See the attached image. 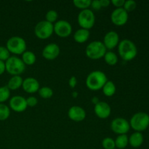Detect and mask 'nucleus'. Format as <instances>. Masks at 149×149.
Segmentation results:
<instances>
[{
    "label": "nucleus",
    "instance_id": "423d86ee",
    "mask_svg": "<svg viewBox=\"0 0 149 149\" xmlns=\"http://www.w3.org/2000/svg\"><path fill=\"white\" fill-rule=\"evenodd\" d=\"M6 47L10 53L14 54L16 56V55H22L23 52H26L27 45L26 40L23 38L15 36L10 37L7 41Z\"/></svg>",
    "mask_w": 149,
    "mask_h": 149
},
{
    "label": "nucleus",
    "instance_id": "f257e3e1",
    "mask_svg": "<svg viewBox=\"0 0 149 149\" xmlns=\"http://www.w3.org/2000/svg\"><path fill=\"white\" fill-rule=\"evenodd\" d=\"M117 47L119 56L124 61H132L138 55V48L136 45L130 39H123L119 42Z\"/></svg>",
    "mask_w": 149,
    "mask_h": 149
},
{
    "label": "nucleus",
    "instance_id": "5701e85b",
    "mask_svg": "<svg viewBox=\"0 0 149 149\" xmlns=\"http://www.w3.org/2000/svg\"><path fill=\"white\" fill-rule=\"evenodd\" d=\"M115 141V146L119 149H124L129 144V137L127 135H119L116 137Z\"/></svg>",
    "mask_w": 149,
    "mask_h": 149
},
{
    "label": "nucleus",
    "instance_id": "7c9ffc66",
    "mask_svg": "<svg viewBox=\"0 0 149 149\" xmlns=\"http://www.w3.org/2000/svg\"><path fill=\"white\" fill-rule=\"evenodd\" d=\"M136 7L137 3L135 1H133V0H127V1H125V4L123 6L124 10L127 12V13L132 12L133 10H135Z\"/></svg>",
    "mask_w": 149,
    "mask_h": 149
},
{
    "label": "nucleus",
    "instance_id": "412c9836",
    "mask_svg": "<svg viewBox=\"0 0 149 149\" xmlns=\"http://www.w3.org/2000/svg\"><path fill=\"white\" fill-rule=\"evenodd\" d=\"M22 61L26 65H32L36 63V55L32 51L26 50L22 54Z\"/></svg>",
    "mask_w": 149,
    "mask_h": 149
},
{
    "label": "nucleus",
    "instance_id": "20e7f679",
    "mask_svg": "<svg viewBox=\"0 0 149 149\" xmlns=\"http://www.w3.org/2000/svg\"><path fill=\"white\" fill-rule=\"evenodd\" d=\"M129 122L130 128L135 132H141L149 127V115L145 112H138L131 117Z\"/></svg>",
    "mask_w": 149,
    "mask_h": 149
},
{
    "label": "nucleus",
    "instance_id": "dca6fc26",
    "mask_svg": "<svg viewBox=\"0 0 149 149\" xmlns=\"http://www.w3.org/2000/svg\"><path fill=\"white\" fill-rule=\"evenodd\" d=\"M68 116L71 120L74 121V122H82L86 118V111L83 108L80 107V106H71L68 109Z\"/></svg>",
    "mask_w": 149,
    "mask_h": 149
},
{
    "label": "nucleus",
    "instance_id": "2eb2a0df",
    "mask_svg": "<svg viewBox=\"0 0 149 149\" xmlns=\"http://www.w3.org/2000/svg\"><path fill=\"white\" fill-rule=\"evenodd\" d=\"M94 111L97 117L102 119H106L110 116L111 113V108L106 102L100 101L95 105Z\"/></svg>",
    "mask_w": 149,
    "mask_h": 149
},
{
    "label": "nucleus",
    "instance_id": "f3484780",
    "mask_svg": "<svg viewBox=\"0 0 149 149\" xmlns=\"http://www.w3.org/2000/svg\"><path fill=\"white\" fill-rule=\"evenodd\" d=\"M22 87L26 93L33 94L39 91L40 84L36 79L33 77H28L23 79Z\"/></svg>",
    "mask_w": 149,
    "mask_h": 149
},
{
    "label": "nucleus",
    "instance_id": "6e6552de",
    "mask_svg": "<svg viewBox=\"0 0 149 149\" xmlns=\"http://www.w3.org/2000/svg\"><path fill=\"white\" fill-rule=\"evenodd\" d=\"M53 33V24L45 20L39 22L35 26L34 33L36 37L39 39H49Z\"/></svg>",
    "mask_w": 149,
    "mask_h": 149
},
{
    "label": "nucleus",
    "instance_id": "4c0bfd02",
    "mask_svg": "<svg viewBox=\"0 0 149 149\" xmlns=\"http://www.w3.org/2000/svg\"><path fill=\"white\" fill-rule=\"evenodd\" d=\"M100 1L102 7H108L111 4V1L109 0H100Z\"/></svg>",
    "mask_w": 149,
    "mask_h": 149
},
{
    "label": "nucleus",
    "instance_id": "cd10ccee",
    "mask_svg": "<svg viewBox=\"0 0 149 149\" xmlns=\"http://www.w3.org/2000/svg\"><path fill=\"white\" fill-rule=\"evenodd\" d=\"M10 97V90L7 86L0 87V103H4Z\"/></svg>",
    "mask_w": 149,
    "mask_h": 149
},
{
    "label": "nucleus",
    "instance_id": "c85d7f7f",
    "mask_svg": "<svg viewBox=\"0 0 149 149\" xmlns=\"http://www.w3.org/2000/svg\"><path fill=\"white\" fill-rule=\"evenodd\" d=\"M45 18H46V21L49 22L50 23H56L57 20L58 18V14L55 10H50L46 13L45 15Z\"/></svg>",
    "mask_w": 149,
    "mask_h": 149
},
{
    "label": "nucleus",
    "instance_id": "f704fd0d",
    "mask_svg": "<svg viewBox=\"0 0 149 149\" xmlns=\"http://www.w3.org/2000/svg\"><path fill=\"white\" fill-rule=\"evenodd\" d=\"M125 2V0H112V1H111V3L116 8H123Z\"/></svg>",
    "mask_w": 149,
    "mask_h": 149
},
{
    "label": "nucleus",
    "instance_id": "393cba45",
    "mask_svg": "<svg viewBox=\"0 0 149 149\" xmlns=\"http://www.w3.org/2000/svg\"><path fill=\"white\" fill-rule=\"evenodd\" d=\"M39 96L44 99H49L53 95V90L49 87H42L39 88Z\"/></svg>",
    "mask_w": 149,
    "mask_h": 149
},
{
    "label": "nucleus",
    "instance_id": "473e14b6",
    "mask_svg": "<svg viewBox=\"0 0 149 149\" xmlns=\"http://www.w3.org/2000/svg\"><path fill=\"white\" fill-rule=\"evenodd\" d=\"M26 103H27L28 107H35L38 103V100L36 97L30 96V97L26 98Z\"/></svg>",
    "mask_w": 149,
    "mask_h": 149
},
{
    "label": "nucleus",
    "instance_id": "f8f14e48",
    "mask_svg": "<svg viewBox=\"0 0 149 149\" xmlns=\"http://www.w3.org/2000/svg\"><path fill=\"white\" fill-rule=\"evenodd\" d=\"M10 109L17 113H21L25 111L28 106L26 103V98L20 95L13 96L10 98L9 102Z\"/></svg>",
    "mask_w": 149,
    "mask_h": 149
},
{
    "label": "nucleus",
    "instance_id": "4468645a",
    "mask_svg": "<svg viewBox=\"0 0 149 149\" xmlns=\"http://www.w3.org/2000/svg\"><path fill=\"white\" fill-rule=\"evenodd\" d=\"M103 45L106 47V49L109 51L114 49L118 46L119 43V36L114 31H111L106 33L103 38Z\"/></svg>",
    "mask_w": 149,
    "mask_h": 149
},
{
    "label": "nucleus",
    "instance_id": "a878e982",
    "mask_svg": "<svg viewBox=\"0 0 149 149\" xmlns=\"http://www.w3.org/2000/svg\"><path fill=\"white\" fill-rule=\"evenodd\" d=\"M91 2V0H74L73 1V4L77 8L84 10L89 9V7H90Z\"/></svg>",
    "mask_w": 149,
    "mask_h": 149
},
{
    "label": "nucleus",
    "instance_id": "c756f323",
    "mask_svg": "<svg viewBox=\"0 0 149 149\" xmlns=\"http://www.w3.org/2000/svg\"><path fill=\"white\" fill-rule=\"evenodd\" d=\"M102 146L104 149H115V141L112 138H105L102 141Z\"/></svg>",
    "mask_w": 149,
    "mask_h": 149
},
{
    "label": "nucleus",
    "instance_id": "c9c22d12",
    "mask_svg": "<svg viewBox=\"0 0 149 149\" xmlns=\"http://www.w3.org/2000/svg\"><path fill=\"white\" fill-rule=\"evenodd\" d=\"M68 84H69V86L71 88H74L77 84V77H74V76H72V77L69 79V80H68Z\"/></svg>",
    "mask_w": 149,
    "mask_h": 149
},
{
    "label": "nucleus",
    "instance_id": "0eeeda50",
    "mask_svg": "<svg viewBox=\"0 0 149 149\" xmlns=\"http://www.w3.org/2000/svg\"><path fill=\"white\" fill-rule=\"evenodd\" d=\"M77 22L81 29L90 31L95 23V15L90 9L81 10L77 16Z\"/></svg>",
    "mask_w": 149,
    "mask_h": 149
},
{
    "label": "nucleus",
    "instance_id": "39448f33",
    "mask_svg": "<svg viewBox=\"0 0 149 149\" xmlns=\"http://www.w3.org/2000/svg\"><path fill=\"white\" fill-rule=\"evenodd\" d=\"M4 63L6 71L13 76H20L26 69V65L23 63L21 58L15 55L10 56Z\"/></svg>",
    "mask_w": 149,
    "mask_h": 149
},
{
    "label": "nucleus",
    "instance_id": "4be33fe9",
    "mask_svg": "<svg viewBox=\"0 0 149 149\" xmlns=\"http://www.w3.org/2000/svg\"><path fill=\"white\" fill-rule=\"evenodd\" d=\"M102 90H103V94L106 97H112L116 93V87L113 81L108 80L106 84H104L103 88H102Z\"/></svg>",
    "mask_w": 149,
    "mask_h": 149
},
{
    "label": "nucleus",
    "instance_id": "9d476101",
    "mask_svg": "<svg viewBox=\"0 0 149 149\" xmlns=\"http://www.w3.org/2000/svg\"><path fill=\"white\" fill-rule=\"evenodd\" d=\"M54 33L61 38H67L72 33L71 23L65 20H58L53 25Z\"/></svg>",
    "mask_w": 149,
    "mask_h": 149
},
{
    "label": "nucleus",
    "instance_id": "ddd939ff",
    "mask_svg": "<svg viewBox=\"0 0 149 149\" xmlns=\"http://www.w3.org/2000/svg\"><path fill=\"white\" fill-rule=\"evenodd\" d=\"M60 52H61V49L57 44L49 43L43 48L42 55V57L46 60L53 61L59 56Z\"/></svg>",
    "mask_w": 149,
    "mask_h": 149
},
{
    "label": "nucleus",
    "instance_id": "a211bd4d",
    "mask_svg": "<svg viewBox=\"0 0 149 149\" xmlns=\"http://www.w3.org/2000/svg\"><path fill=\"white\" fill-rule=\"evenodd\" d=\"M90 36V32L89 30L84 29H79L74 33V39L76 42L79 44L85 43L89 39Z\"/></svg>",
    "mask_w": 149,
    "mask_h": 149
},
{
    "label": "nucleus",
    "instance_id": "2f4dec72",
    "mask_svg": "<svg viewBox=\"0 0 149 149\" xmlns=\"http://www.w3.org/2000/svg\"><path fill=\"white\" fill-rule=\"evenodd\" d=\"M10 57V52L6 47L0 46V61L5 62Z\"/></svg>",
    "mask_w": 149,
    "mask_h": 149
},
{
    "label": "nucleus",
    "instance_id": "58836bf2",
    "mask_svg": "<svg viewBox=\"0 0 149 149\" xmlns=\"http://www.w3.org/2000/svg\"><path fill=\"white\" fill-rule=\"evenodd\" d=\"M99 98L97 97H93V98H92V103H93L94 105H96L97 103H99Z\"/></svg>",
    "mask_w": 149,
    "mask_h": 149
},
{
    "label": "nucleus",
    "instance_id": "72a5a7b5",
    "mask_svg": "<svg viewBox=\"0 0 149 149\" xmlns=\"http://www.w3.org/2000/svg\"><path fill=\"white\" fill-rule=\"evenodd\" d=\"M90 7L93 8V10H96V11H98V10H100L102 8L100 0H94V1H92Z\"/></svg>",
    "mask_w": 149,
    "mask_h": 149
},
{
    "label": "nucleus",
    "instance_id": "7ed1b4c3",
    "mask_svg": "<svg viewBox=\"0 0 149 149\" xmlns=\"http://www.w3.org/2000/svg\"><path fill=\"white\" fill-rule=\"evenodd\" d=\"M107 52L106 47L103 42L100 41H93L87 46L85 49V54L87 58L91 60H99L103 58Z\"/></svg>",
    "mask_w": 149,
    "mask_h": 149
},
{
    "label": "nucleus",
    "instance_id": "b1692460",
    "mask_svg": "<svg viewBox=\"0 0 149 149\" xmlns=\"http://www.w3.org/2000/svg\"><path fill=\"white\" fill-rule=\"evenodd\" d=\"M103 58H104V61L106 63V64L111 65V66L115 65L118 63L117 55L112 51H107Z\"/></svg>",
    "mask_w": 149,
    "mask_h": 149
},
{
    "label": "nucleus",
    "instance_id": "9b49d317",
    "mask_svg": "<svg viewBox=\"0 0 149 149\" xmlns=\"http://www.w3.org/2000/svg\"><path fill=\"white\" fill-rule=\"evenodd\" d=\"M129 15L124 8H116L111 15L112 23L116 26H123L127 23Z\"/></svg>",
    "mask_w": 149,
    "mask_h": 149
},
{
    "label": "nucleus",
    "instance_id": "f03ea898",
    "mask_svg": "<svg viewBox=\"0 0 149 149\" xmlns=\"http://www.w3.org/2000/svg\"><path fill=\"white\" fill-rule=\"evenodd\" d=\"M108 81L107 76L101 71H93L88 74L86 79V85L92 91L102 90Z\"/></svg>",
    "mask_w": 149,
    "mask_h": 149
},
{
    "label": "nucleus",
    "instance_id": "e433bc0d",
    "mask_svg": "<svg viewBox=\"0 0 149 149\" xmlns=\"http://www.w3.org/2000/svg\"><path fill=\"white\" fill-rule=\"evenodd\" d=\"M5 71V63L3 61H0V75L4 74Z\"/></svg>",
    "mask_w": 149,
    "mask_h": 149
},
{
    "label": "nucleus",
    "instance_id": "6ab92c4d",
    "mask_svg": "<svg viewBox=\"0 0 149 149\" xmlns=\"http://www.w3.org/2000/svg\"><path fill=\"white\" fill-rule=\"evenodd\" d=\"M143 135L139 132H135L129 138V144L133 148H139L143 143Z\"/></svg>",
    "mask_w": 149,
    "mask_h": 149
},
{
    "label": "nucleus",
    "instance_id": "1a4fd4ad",
    "mask_svg": "<svg viewBox=\"0 0 149 149\" xmlns=\"http://www.w3.org/2000/svg\"><path fill=\"white\" fill-rule=\"evenodd\" d=\"M111 129L114 133L119 135H127L130 129V122L124 118H115L111 121Z\"/></svg>",
    "mask_w": 149,
    "mask_h": 149
},
{
    "label": "nucleus",
    "instance_id": "ea45409f",
    "mask_svg": "<svg viewBox=\"0 0 149 149\" xmlns=\"http://www.w3.org/2000/svg\"><path fill=\"white\" fill-rule=\"evenodd\" d=\"M72 97H74V98H77V97H78V93L76 91L73 92L72 93Z\"/></svg>",
    "mask_w": 149,
    "mask_h": 149
},
{
    "label": "nucleus",
    "instance_id": "aec40b11",
    "mask_svg": "<svg viewBox=\"0 0 149 149\" xmlns=\"http://www.w3.org/2000/svg\"><path fill=\"white\" fill-rule=\"evenodd\" d=\"M23 79L20 76H13L9 79L7 87L10 90H16L20 89L23 84Z\"/></svg>",
    "mask_w": 149,
    "mask_h": 149
},
{
    "label": "nucleus",
    "instance_id": "bb28decb",
    "mask_svg": "<svg viewBox=\"0 0 149 149\" xmlns=\"http://www.w3.org/2000/svg\"><path fill=\"white\" fill-rule=\"evenodd\" d=\"M10 115V109L4 103H0V121H4Z\"/></svg>",
    "mask_w": 149,
    "mask_h": 149
}]
</instances>
